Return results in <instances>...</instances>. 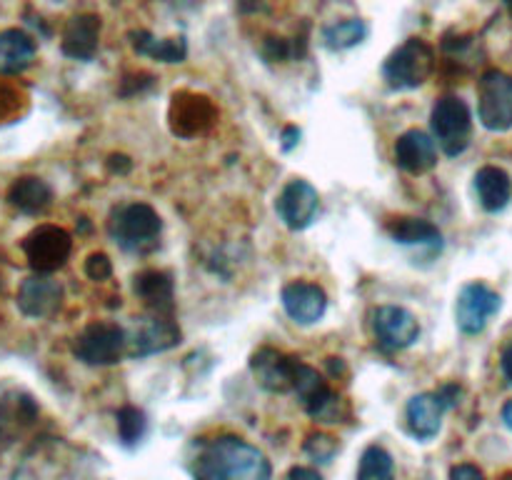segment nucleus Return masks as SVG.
<instances>
[{"label":"nucleus","mask_w":512,"mask_h":480,"mask_svg":"<svg viewBox=\"0 0 512 480\" xmlns=\"http://www.w3.org/2000/svg\"><path fill=\"white\" fill-rule=\"evenodd\" d=\"M358 480H393V458L380 445H370L365 448L363 458H360Z\"/></svg>","instance_id":"27"},{"label":"nucleus","mask_w":512,"mask_h":480,"mask_svg":"<svg viewBox=\"0 0 512 480\" xmlns=\"http://www.w3.org/2000/svg\"><path fill=\"white\" fill-rule=\"evenodd\" d=\"M260 55H263L268 63H285V60H290L293 55H300V53H298V45H293L290 40L265 38L263 45H260Z\"/></svg>","instance_id":"29"},{"label":"nucleus","mask_w":512,"mask_h":480,"mask_svg":"<svg viewBox=\"0 0 512 480\" xmlns=\"http://www.w3.org/2000/svg\"><path fill=\"white\" fill-rule=\"evenodd\" d=\"M73 250V238L60 225H38L23 240V253L35 273H55L63 268Z\"/></svg>","instance_id":"7"},{"label":"nucleus","mask_w":512,"mask_h":480,"mask_svg":"<svg viewBox=\"0 0 512 480\" xmlns=\"http://www.w3.org/2000/svg\"><path fill=\"white\" fill-rule=\"evenodd\" d=\"M85 275H88L90 280H95V283H103V280H108L110 275H113V263H110V258L105 253H93L88 260H85Z\"/></svg>","instance_id":"31"},{"label":"nucleus","mask_w":512,"mask_h":480,"mask_svg":"<svg viewBox=\"0 0 512 480\" xmlns=\"http://www.w3.org/2000/svg\"><path fill=\"white\" fill-rule=\"evenodd\" d=\"M298 143H300V128L288 125V128L283 130V150H293Z\"/></svg>","instance_id":"35"},{"label":"nucleus","mask_w":512,"mask_h":480,"mask_svg":"<svg viewBox=\"0 0 512 480\" xmlns=\"http://www.w3.org/2000/svg\"><path fill=\"white\" fill-rule=\"evenodd\" d=\"M500 310V295L485 283H468L458 295L455 303V320L458 328L468 335L483 333L485 325L490 323Z\"/></svg>","instance_id":"10"},{"label":"nucleus","mask_w":512,"mask_h":480,"mask_svg":"<svg viewBox=\"0 0 512 480\" xmlns=\"http://www.w3.org/2000/svg\"><path fill=\"white\" fill-rule=\"evenodd\" d=\"M373 330L380 348L385 350H405L420 338L418 318L400 305H383L375 310Z\"/></svg>","instance_id":"12"},{"label":"nucleus","mask_w":512,"mask_h":480,"mask_svg":"<svg viewBox=\"0 0 512 480\" xmlns=\"http://www.w3.org/2000/svg\"><path fill=\"white\" fill-rule=\"evenodd\" d=\"M430 125H433L435 143L443 148L445 155L455 158L468 148L473 118H470V108L463 98H458V95L440 98L430 113Z\"/></svg>","instance_id":"4"},{"label":"nucleus","mask_w":512,"mask_h":480,"mask_svg":"<svg viewBox=\"0 0 512 480\" xmlns=\"http://www.w3.org/2000/svg\"><path fill=\"white\" fill-rule=\"evenodd\" d=\"M288 480H323V475L313 468H305V465H295L288 473Z\"/></svg>","instance_id":"33"},{"label":"nucleus","mask_w":512,"mask_h":480,"mask_svg":"<svg viewBox=\"0 0 512 480\" xmlns=\"http://www.w3.org/2000/svg\"><path fill=\"white\" fill-rule=\"evenodd\" d=\"M195 480H270V460L263 450L235 435L203 445L193 463Z\"/></svg>","instance_id":"1"},{"label":"nucleus","mask_w":512,"mask_h":480,"mask_svg":"<svg viewBox=\"0 0 512 480\" xmlns=\"http://www.w3.org/2000/svg\"><path fill=\"white\" fill-rule=\"evenodd\" d=\"M163 220L148 203H128L113 210L108 233L128 253H148L158 245Z\"/></svg>","instance_id":"2"},{"label":"nucleus","mask_w":512,"mask_h":480,"mask_svg":"<svg viewBox=\"0 0 512 480\" xmlns=\"http://www.w3.org/2000/svg\"><path fill=\"white\" fill-rule=\"evenodd\" d=\"M168 118L170 130L175 135H180V138H198V135L208 133L213 128L215 120H218V108L205 95L180 90L170 100Z\"/></svg>","instance_id":"8"},{"label":"nucleus","mask_w":512,"mask_h":480,"mask_svg":"<svg viewBox=\"0 0 512 480\" xmlns=\"http://www.w3.org/2000/svg\"><path fill=\"white\" fill-rule=\"evenodd\" d=\"M365 38H368V25L360 18L340 20V23L323 28V43L328 45L330 50H348L353 48V45L363 43Z\"/></svg>","instance_id":"26"},{"label":"nucleus","mask_w":512,"mask_h":480,"mask_svg":"<svg viewBox=\"0 0 512 480\" xmlns=\"http://www.w3.org/2000/svg\"><path fill=\"white\" fill-rule=\"evenodd\" d=\"M275 210H278V218L290 230H305L318 215L320 195L308 180L295 178L280 190L278 200H275Z\"/></svg>","instance_id":"11"},{"label":"nucleus","mask_w":512,"mask_h":480,"mask_svg":"<svg viewBox=\"0 0 512 480\" xmlns=\"http://www.w3.org/2000/svg\"><path fill=\"white\" fill-rule=\"evenodd\" d=\"M128 335V355L133 358H145V355L163 353V350L175 348L180 343V328L165 315H153V318H135Z\"/></svg>","instance_id":"9"},{"label":"nucleus","mask_w":512,"mask_h":480,"mask_svg":"<svg viewBox=\"0 0 512 480\" xmlns=\"http://www.w3.org/2000/svg\"><path fill=\"white\" fill-rule=\"evenodd\" d=\"M305 453L313 460H320V463H328L335 453H338V440L330 438L325 433H313L308 440H305Z\"/></svg>","instance_id":"30"},{"label":"nucleus","mask_w":512,"mask_h":480,"mask_svg":"<svg viewBox=\"0 0 512 480\" xmlns=\"http://www.w3.org/2000/svg\"><path fill=\"white\" fill-rule=\"evenodd\" d=\"M100 45V18L98 15H75L63 30V53L73 60H93Z\"/></svg>","instance_id":"18"},{"label":"nucleus","mask_w":512,"mask_h":480,"mask_svg":"<svg viewBox=\"0 0 512 480\" xmlns=\"http://www.w3.org/2000/svg\"><path fill=\"white\" fill-rule=\"evenodd\" d=\"M280 300H283L285 313L298 325L318 323L325 315V310H328L325 290L315 283H305V280H295V283L285 285Z\"/></svg>","instance_id":"15"},{"label":"nucleus","mask_w":512,"mask_h":480,"mask_svg":"<svg viewBox=\"0 0 512 480\" xmlns=\"http://www.w3.org/2000/svg\"><path fill=\"white\" fill-rule=\"evenodd\" d=\"M145 430H148V420L145 413L135 405H125L118 410V435L123 445H135L143 440Z\"/></svg>","instance_id":"28"},{"label":"nucleus","mask_w":512,"mask_h":480,"mask_svg":"<svg viewBox=\"0 0 512 480\" xmlns=\"http://www.w3.org/2000/svg\"><path fill=\"white\" fill-rule=\"evenodd\" d=\"M475 193L488 213H500L512 198V180L498 165H485L475 173Z\"/></svg>","instance_id":"20"},{"label":"nucleus","mask_w":512,"mask_h":480,"mask_svg":"<svg viewBox=\"0 0 512 480\" xmlns=\"http://www.w3.org/2000/svg\"><path fill=\"white\" fill-rule=\"evenodd\" d=\"M8 200L20 213L38 215L50 208V203H53V190H50V185L45 180L35 178V175H23V178H18L10 185Z\"/></svg>","instance_id":"22"},{"label":"nucleus","mask_w":512,"mask_h":480,"mask_svg":"<svg viewBox=\"0 0 512 480\" xmlns=\"http://www.w3.org/2000/svg\"><path fill=\"white\" fill-rule=\"evenodd\" d=\"M128 38L135 53L148 55L160 63H183L185 55H188L185 38H155L148 30H133Z\"/></svg>","instance_id":"24"},{"label":"nucleus","mask_w":512,"mask_h":480,"mask_svg":"<svg viewBox=\"0 0 512 480\" xmlns=\"http://www.w3.org/2000/svg\"><path fill=\"white\" fill-rule=\"evenodd\" d=\"M133 293L155 315H170L175 308L173 275L165 270H143L133 278Z\"/></svg>","instance_id":"17"},{"label":"nucleus","mask_w":512,"mask_h":480,"mask_svg":"<svg viewBox=\"0 0 512 480\" xmlns=\"http://www.w3.org/2000/svg\"><path fill=\"white\" fill-rule=\"evenodd\" d=\"M500 363H503V373H505V378H508L510 383H512V343H510V345H505L503 358H500Z\"/></svg>","instance_id":"36"},{"label":"nucleus","mask_w":512,"mask_h":480,"mask_svg":"<svg viewBox=\"0 0 512 480\" xmlns=\"http://www.w3.org/2000/svg\"><path fill=\"white\" fill-rule=\"evenodd\" d=\"M395 163L410 175H423L438 165V145L423 130H408L395 143Z\"/></svg>","instance_id":"16"},{"label":"nucleus","mask_w":512,"mask_h":480,"mask_svg":"<svg viewBox=\"0 0 512 480\" xmlns=\"http://www.w3.org/2000/svg\"><path fill=\"white\" fill-rule=\"evenodd\" d=\"M295 363L298 358H290L280 350L260 348L250 358V370H253L255 380L270 393H293Z\"/></svg>","instance_id":"14"},{"label":"nucleus","mask_w":512,"mask_h":480,"mask_svg":"<svg viewBox=\"0 0 512 480\" xmlns=\"http://www.w3.org/2000/svg\"><path fill=\"white\" fill-rule=\"evenodd\" d=\"M480 123L493 133L512 128V75L503 70H485L478 80Z\"/></svg>","instance_id":"6"},{"label":"nucleus","mask_w":512,"mask_h":480,"mask_svg":"<svg viewBox=\"0 0 512 480\" xmlns=\"http://www.w3.org/2000/svg\"><path fill=\"white\" fill-rule=\"evenodd\" d=\"M390 238L400 245H428V248H440L443 235H440L438 225L423 218H410V215H400V218L388 220L385 225Z\"/></svg>","instance_id":"23"},{"label":"nucleus","mask_w":512,"mask_h":480,"mask_svg":"<svg viewBox=\"0 0 512 480\" xmlns=\"http://www.w3.org/2000/svg\"><path fill=\"white\" fill-rule=\"evenodd\" d=\"M505 5H508V13L512 15V0H505Z\"/></svg>","instance_id":"38"},{"label":"nucleus","mask_w":512,"mask_h":480,"mask_svg":"<svg viewBox=\"0 0 512 480\" xmlns=\"http://www.w3.org/2000/svg\"><path fill=\"white\" fill-rule=\"evenodd\" d=\"M130 160L125 158V155H110V160H108V168H110V173H118V175H125L130 170Z\"/></svg>","instance_id":"34"},{"label":"nucleus","mask_w":512,"mask_h":480,"mask_svg":"<svg viewBox=\"0 0 512 480\" xmlns=\"http://www.w3.org/2000/svg\"><path fill=\"white\" fill-rule=\"evenodd\" d=\"M293 393L298 395V400L305 405V410L310 413V410H313L320 400L328 398L333 390H330L328 380H325L318 370L310 368V365H305L303 360H298V363H295Z\"/></svg>","instance_id":"25"},{"label":"nucleus","mask_w":512,"mask_h":480,"mask_svg":"<svg viewBox=\"0 0 512 480\" xmlns=\"http://www.w3.org/2000/svg\"><path fill=\"white\" fill-rule=\"evenodd\" d=\"M443 400L433 393L415 395L408 403V425L410 433L420 440H430L440 433V423H443Z\"/></svg>","instance_id":"21"},{"label":"nucleus","mask_w":512,"mask_h":480,"mask_svg":"<svg viewBox=\"0 0 512 480\" xmlns=\"http://www.w3.org/2000/svg\"><path fill=\"white\" fill-rule=\"evenodd\" d=\"M503 420H505V425L512 430V400H508V403L503 405Z\"/></svg>","instance_id":"37"},{"label":"nucleus","mask_w":512,"mask_h":480,"mask_svg":"<svg viewBox=\"0 0 512 480\" xmlns=\"http://www.w3.org/2000/svg\"><path fill=\"white\" fill-rule=\"evenodd\" d=\"M435 65H438V58H435L433 45L425 43L423 38H408L388 55L383 65V78L395 90H415L433 78Z\"/></svg>","instance_id":"3"},{"label":"nucleus","mask_w":512,"mask_h":480,"mask_svg":"<svg viewBox=\"0 0 512 480\" xmlns=\"http://www.w3.org/2000/svg\"><path fill=\"white\" fill-rule=\"evenodd\" d=\"M450 480H485V475L483 470L475 468V465L463 463V465H455V468L450 470Z\"/></svg>","instance_id":"32"},{"label":"nucleus","mask_w":512,"mask_h":480,"mask_svg":"<svg viewBox=\"0 0 512 480\" xmlns=\"http://www.w3.org/2000/svg\"><path fill=\"white\" fill-rule=\"evenodd\" d=\"M63 305V285L45 273L25 278L18 288V308L28 318L43 320L55 315Z\"/></svg>","instance_id":"13"},{"label":"nucleus","mask_w":512,"mask_h":480,"mask_svg":"<svg viewBox=\"0 0 512 480\" xmlns=\"http://www.w3.org/2000/svg\"><path fill=\"white\" fill-rule=\"evenodd\" d=\"M73 353L85 365H113L123 358V353H128V335L118 323L95 320L80 330Z\"/></svg>","instance_id":"5"},{"label":"nucleus","mask_w":512,"mask_h":480,"mask_svg":"<svg viewBox=\"0 0 512 480\" xmlns=\"http://www.w3.org/2000/svg\"><path fill=\"white\" fill-rule=\"evenodd\" d=\"M38 45L20 28L0 30V75H18L33 65Z\"/></svg>","instance_id":"19"}]
</instances>
